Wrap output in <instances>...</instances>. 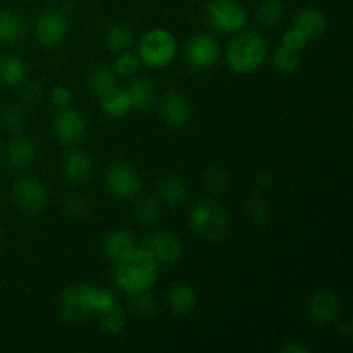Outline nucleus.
Masks as SVG:
<instances>
[{
	"label": "nucleus",
	"mask_w": 353,
	"mask_h": 353,
	"mask_svg": "<svg viewBox=\"0 0 353 353\" xmlns=\"http://www.w3.org/2000/svg\"><path fill=\"white\" fill-rule=\"evenodd\" d=\"M117 302V296L105 286L76 283L62 292L59 316L68 324H81L90 316H97Z\"/></svg>",
	"instance_id": "f257e3e1"
},
{
	"label": "nucleus",
	"mask_w": 353,
	"mask_h": 353,
	"mask_svg": "<svg viewBox=\"0 0 353 353\" xmlns=\"http://www.w3.org/2000/svg\"><path fill=\"white\" fill-rule=\"evenodd\" d=\"M112 264L114 285L126 295L152 290L159 279L161 265L152 259V255L143 247H138V245L130 254Z\"/></svg>",
	"instance_id": "f03ea898"
},
{
	"label": "nucleus",
	"mask_w": 353,
	"mask_h": 353,
	"mask_svg": "<svg viewBox=\"0 0 353 353\" xmlns=\"http://www.w3.org/2000/svg\"><path fill=\"white\" fill-rule=\"evenodd\" d=\"M269 43L257 31H240L233 34L224 48V61L234 74H254L268 62Z\"/></svg>",
	"instance_id": "7ed1b4c3"
},
{
	"label": "nucleus",
	"mask_w": 353,
	"mask_h": 353,
	"mask_svg": "<svg viewBox=\"0 0 353 353\" xmlns=\"http://www.w3.org/2000/svg\"><path fill=\"white\" fill-rule=\"evenodd\" d=\"M188 224L193 233L207 241H221L230 234L231 217L226 207L214 199L200 200L188 212Z\"/></svg>",
	"instance_id": "20e7f679"
},
{
	"label": "nucleus",
	"mask_w": 353,
	"mask_h": 353,
	"mask_svg": "<svg viewBox=\"0 0 353 353\" xmlns=\"http://www.w3.org/2000/svg\"><path fill=\"white\" fill-rule=\"evenodd\" d=\"M137 54L148 69H165L178 55V40L165 28H152L138 40Z\"/></svg>",
	"instance_id": "39448f33"
},
{
	"label": "nucleus",
	"mask_w": 353,
	"mask_h": 353,
	"mask_svg": "<svg viewBox=\"0 0 353 353\" xmlns=\"http://www.w3.org/2000/svg\"><path fill=\"white\" fill-rule=\"evenodd\" d=\"M207 24L219 34H236L245 30L248 14L240 0H207L203 7Z\"/></svg>",
	"instance_id": "423d86ee"
},
{
	"label": "nucleus",
	"mask_w": 353,
	"mask_h": 353,
	"mask_svg": "<svg viewBox=\"0 0 353 353\" xmlns=\"http://www.w3.org/2000/svg\"><path fill=\"white\" fill-rule=\"evenodd\" d=\"M221 54L223 50H221L219 40L216 34L207 33V31H200L190 37L183 48V59L193 71H207L214 68L219 62Z\"/></svg>",
	"instance_id": "0eeeda50"
},
{
	"label": "nucleus",
	"mask_w": 353,
	"mask_h": 353,
	"mask_svg": "<svg viewBox=\"0 0 353 353\" xmlns=\"http://www.w3.org/2000/svg\"><path fill=\"white\" fill-rule=\"evenodd\" d=\"M68 30V16L61 9H45L34 19V38L47 48L64 43Z\"/></svg>",
	"instance_id": "6e6552de"
},
{
	"label": "nucleus",
	"mask_w": 353,
	"mask_h": 353,
	"mask_svg": "<svg viewBox=\"0 0 353 353\" xmlns=\"http://www.w3.org/2000/svg\"><path fill=\"white\" fill-rule=\"evenodd\" d=\"M105 186L117 200H133L140 195L141 179L137 169L126 162H114L105 172Z\"/></svg>",
	"instance_id": "1a4fd4ad"
},
{
	"label": "nucleus",
	"mask_w": 353,
	"mask_h": 353,
	"mask_svg": "<svg viewBox=\"0 0 353 353\" xmlns=\"http://www.w3.org/2000/svg\"><path fill=\"white\" fill-rule=\"evenodd\" d=\"M14 202L21 210L30 214H38L47 207L48 190L43 181L33 176H21L12 185Z\"/></svg>",
	"instance_id": "9d476101"
},
{
	"label": "nucleus",
	"mask_w": 353,
	"mask_h": 353,
	"mask_svg": "<svg viewBox=\"0 0 353 353\" xmlns=\"http://www.w3.org/2000/svg\"><path fill=\"white\" fill-rule=\"evenodd\" d=\"M52 128H54V134L59 143L65 147H76L81 143L88 131L85 116L72 107L59 109L54 116Z\"/></svg>",
	"instance_id": "9b49d317"
},
{
	"label": "nucleus",
	"mask_w": 353,
	"mask_h": 353,
	"mask_svg": "<svg viewBox=\"0 0 353 353\" xmlns=\"http://www.w3.org/2000/svg\"><path fill=\"white\" fill-rule=\"evenodd\" d=\"M143 248L152 255L159 265H172L181 261L183 248L181 240L168 231H152L145 238Z\"/></svg>",
	"instance_id": "f8f14e48"
},
{
	"label": "nucleus",
	"mask_w": 353,
	"mask_h": 353,
	"mask_svg": "<svg viewBox=\"0 0 353 353\" xmlns=\"http://www.w3.org/2000/svg\"><path fill=\"white\" fill-rule=\"evenodd\" d=\"M341 303L333 290L319 288L307 300V317L316 326H331L340 316Z\"/></svg>",
	"instance_id": "ddd939ff"
},
{
	"label": "nucleus",
	"mask_w": 353,
	"mask_h": 353,
	"mask_svg": "<svg viewBox=\"0 0 353 353\" xmlns=\"http://www.w3.org/2000/svg\"><path fill=\"white\" fill-rule=\"evenodd\" d=\"M159 114L169 128H185L192 121L193 107L188 97L181 92H168L159 103Z\"/></svg>",
	"instance_id": "4468645a"
},
{
	"label": "nucleus",
	"mask_w": 353,
	"mask_h": 353,
	"mask_svg": "<svg viewBox=\"0 0 353 353\" xmlns=\"http://www.w3.org/2000/svg\"><path fill=\"white\" fill-rule=\"evenodd\" d=\"M62 174L74 185H83L93 174V161L85 150L71 147L62 159Z\"/></svg>",
	"instance_id": "2eb2a0df"
},
{
	"label": "nucleus",
	"mask_w": 353,
	"mask_h": 353,
	"mask_svg": "<svg viewBox=\"0 0 353 353\" xmlns=\"http://www.w3.org/2000/svg\"><path fill=\"white\" fill-rule=\"evenodd\" d=\"M165 303H168V309L174 316H188L195 310L196 303H199V293L190 283L178 281L168 290Z\"/></svg>",
	"instance_id": "dca6fc26"
},
{
	"label": "nucleus",
	"mask_w": 353,
	"mask_h": 353,
	"mask_svg": "<svg viewBox=\"0 0 353 353\" xmlns=\"http://www.w3.org/2000/svg\"><path fill=\"white\" fill-rule=\"evenodd\" d=\"M37 157V143L31 138L17 134L7 143L6 148V161L16 171H24L33 164Z\"/></svg>",
	"instance_id": "f3484780"
},
{
	"label": "nucleus",
	"mask_w": 353,
	"mask_h": 353,
	"mask_svg": "<svg viewBox=\"0 0 353 353\" xmlns=\"http://www.w3.org/2000/svg\"><path fill=\"white\" fill-rule=\"evenodd\" d=\"M292 26L303 31L305 37L309 38V41L319 40L327 30L326 14L321 9H317V7H302V9L296 10L295 16H293Z\"/></svg>",
	"instance_id": "a211bd4d"
},
{
	"label": "nucleus",
	"mask_w": 353,
	"mask_h": 353,
	"mask_svg": "<svg viewBox=\"0 0 353 353\" xmlns=\"http://www.w3.org/2000/svg\"><path fill=\"white\" fill-rule=\"evenodd\" d=\"M128 93L131 99V109L138 112H147L157 103V86L145 76H137L128 85Z\"/></svg>",
	"instance_id": "6ab92c4d"
},
{
	"label": "nucleus",
	"mask_w": 353,
	"mask_h": 353,
	"mask_svg": "<svg viewBox=\"0 0 353 353\" xmlns=\"http://www.w3.org/2000/svg\"><path fill=\"white\" fill-rule=\"evenodd\" d=\"M137 247V238L130 230H112L107 233V236L102 241V254L109 259L110 262H116L123 259L124 255L130 254Z\"/></svg>",
	"instance_id": "aec40b11"
},
{
	"label": "nucleus",
	"mask_w": 353,
	"mask_h": 353,
	"mask_svg": "<svg viewBox=\"0 0 353 353\" xmlns=\"http://www.w3.org/2000/svg\"><path fill=\"white\" fill-rule=\"evenodd\" d=\"M26 37V21L19 12L0 9V43L17 45Z\"/></svg>",
	"instance_id": "412c9836"
},
{
	"label": "nucleus",
	"mask_w": 353,
	"mask_h": 353,
	"mask_svg": "<svg viewBox=\"0 0 353 353\" xmlns=\"http://www.w3.org/2000/svg\"><path fill=\"white\" fill-rule=\"evenodd\" d=\"M190 188L178 176L162 178L157 185V199L169 207H179L188 200Z\"/></svg>",
	"instance_id": "4be33fe9"
},
{
	"label": "nucleus",
	"mask_w": 353,
	"mask_h": 353,
	"mask_svg": "<svg viewBox=\"0 0 353 353\" xmlns=\"http://www.w3.org/2000/svg\"><path fill=\"white\" fill-rule=\"evenodd\" d=\"M99 102L102 112L107 117H112V119L124 117L133 110L131 109L130 93H128L126 88H119V85L110 90V92L103 93L102 97H99Z\"/></svg>",
	"instance_id": "5701e85b"
},
{
	"label": "nucleus",
	"mask_w": 353,
	"mask_h": 353,
	"mask_svg": "<svg viewBox=\"0 0 353 353\" xmlns=\"http://www.w3.org/2000/svg\"><path fill=\"white\" fill-rule=\"evenodd\" d=\"M28 68L26 62L14 54H0V85L2 86H21L26 81Z\"/></svg>",
	"instance_id": "b1692460"
},
{
	"label": "nucleus",
	"mask_w": 353,
	"mask_h": 353,
	"mask_svg": "<svg viewBox=\"0 0 353 353\" xmlns=\"http://www.w3.org/2000/svg\"><path fill=\"white\" fill-rule=\"evenodd\" d=\"M105 43L109 50L114 52L116 55L123 54V52L133 50V47L137 45V34H134V30L131 26L124 23H117L107 31Z\"/></svg>",
	"instance_id": "393cba45"
},
{
	"label": "nucleus",
	"mask_w": 353,
	"mask_h": 353,
	"mask_svg": "<svg viewBox=\"0 0 353 353\" xmlns=\"http://www.w3.org/2000/svg\"><path fill=\"white\" fill-rule=\"evenodd\" d=\"M162 203L157 196L154 195H141L134 196V207L133 212L134 217L143 226H154L159 219H161Z\"/></svg>",
	"instance_id": "a878e982"
},
{
	"label": "nucleus",
	"mask_w": 353,
	"mask_h": 353,
	"mask_svg": "<svg viewBox=\"0 0 353 353\" xmlns=\"http://www.w3.org/2000/svg\"><path fill=\"white\" fill-rule=\"evenodd\" d=\"M95 317L99 321L100 330L107 334H119L128 326V314L119 302L114 303L112 307H109L103 312L97 314Z\"/></svg>",
	"instance_id": "bb28decb"
},
{
	"label": "nucleus",
	"mask_w": 353,
	"mask_h": 353,
	"mask_svg": "<svg viewBox=\"0 0 353 353\" xmlns=\"http://www.w3.org/2000/svg\"><path fill=\"white\" fill-rule=\"evenodd\" d=\"M88 86L93 92V95L102 97L103 93L110 92L117 86V74L110 65L100 64L92 71L88 78Z\"/></svg>",
	"instance_id": "cd10ccee"
},
{
	"label": "nucleus",
	"mask_w": 353,
	"mask_h": 353,
	"mask_svg": "<svg viewBox=\"0 0 353 353\" xmlns=\"http://www.w3.org/2000/svg\"><path fill=\"white\" fill-rule=\"evenodd\" d=\"M130 296H131V302H130L131 312H133L138 319L148 321L157 317L159 302L150 290L141 293H134V295H130Z\"/></svg>",
	"instance_id": "c85d7f7f"
},
{
	"label": "nucleus",
	"mask_w": 353,
	"mask_h": 353,
	"mask_svg": "<svg viewBox=\"0 0 353 353\" xmlns=\"http://www.w3.org/2000/svg\"><path fill=\"white\" fill-rule=\"evenodd\" d=\"M285 17V2L283 0H261L257 9V19L264 28H274Z\"/></svg>",
	"instance_id": "c756f323"
},
{
	"label": "nucleus",
	"mask_w": 353,
	"mask_h": 353,
	"mask_svg": "<svg viewBox=\"0 0 353 353\" xmlns=\"http://www.w3.org/2000/svg\"><path fill=\"white\" fill-rule=\"evenodd\" d=\"M272 65L276 68V71H279L281 74H292L302 64V59H300V54H295V52L286 50L285 47L278 45V47L272 50Z\"/></svg>",
	"instance_id": "7c9ffc66"
},
{
	"label": "nucleus",
	"mask_w": 353,
	"mask_h": 353,
	"mask_svg": "<svg viewBox=\"0 0 353 353\" xmlns=\"http://www.w3.org/2000/svg\"><path fill=\"white\" fill-rule=\"evenodd\" d=\"M245 214H247L250 223L261 226V224L268 223L269 217H271V207L261 195H252L245 202Z\"/></svg>",
	"instance_id": "2f4dec72"
},
{
	"label": "nucleus",
	"mask_w": 353,
	"mask_h": 353,
	"mask_svg": "<svg viewBox=\"0 0 353 353\" xmlns=\"http://www.w3.org/2000/svg\"><path fill=\"white\" fill-rule=\"evenodd\" d=\"M141 62H140V57H138V54H134L133 50H128V52H123V54L116 55L112 69L117 76H121V78H131V76L137 74Z\"/></svg>",
	"instance_id": "473e14b6"
},
{
	"label": "nucleus",
	"mask_w": 353,
	"mask_h": 353,
	"mask_svg": "<svg viewBox=\"0 0 353 353\" xmlns=\"http://www.w3.org/2000/svg\"><path fill=\"white\" fill-rule=\"evenodd\" d=\"M231 183V174L224 165H212L207 171L205 185L210 193H223L226 192Z\"/></svg>",
	"instance_id": "72a5a7b5"
},
{
	"label": "nucleus",
	"mask_w": 353,
	"mask_h": 353,
	"mask_svg": "<svg viewBox=\"0 0 353 353\" xmlns=\"http://www.w3.org/2000/svg\"><path fill=\"white\" fill-rule=\"evenodd\" d=\"M279 45H281V47H285L286 50H290V52L302 54L303 48L309 45V38H307L305 33H303V31H300L299 28L290 26L288 30L285 31V34H283L281 43Z\"/></svg>",
	"instance_id": "f704fd0d"
},
{
	"label": "nucleus",
	"mask_w": 353,
	"mask_h": 353,
	"mask_svg": "<svg viewBox=\"0 0 353 353\" xmlns=\"http://www.w3.org/2000/svg\"><path fill=\"white\" fill-rule=\"evenodd\" d=\"M2 123L6 126V130H9L10 133L19 134L24 130V126H26V114H24V110L21 107H9L3 112Z\"/></svg>",
	"instance_id": "c9c22d12"
},
{
	"label": "nucleus",
	"mask_w": 353,
	"mask_h": 353,
	"mask_svg": "<svg viewBox=\"0 0 353 353\" xmlns=\"http://www.w3.org/2000/svg\"><path fill=\"white\" fill-rule=\"evenodd\" d=\"M64 210L69 217H83L88 210V203H86V199L83 195H78V193H71V195L65 196L64 200Z\"/></svg>",
	"instance_id": "e433bc0d"
},
{
	"label": "nucleus",
	"mask_w": 353,
	"mask_h": 353,
	"mask_svg": "<svg viewBox=\"0 0 353 353\" xmlns=\"http://www.w3.org/2000/svg\"><path fill=\"white\" fill-rule=\"evenodd\" d=\"M41 97H43V88H41L40 83L24 81L21 85V102L26 103V105H33Z\"/></svg>",
	"instance_id": "4c0bfd02"
},
{
	"label": "nucleus",
	"mask_w": 353,
	"mask_h": 353,
	"mask_svg": "<svg viewBox=\"0 0 353 353\" xmlns=\"http://www.w3.org/2000/svg\"><path fill=\"white\" fill-rule=\"evenodd\" d=\"M50 100L54 103L55 109H65V107H71L72 103V93L68 86H55L50 92Z\"/></svg>",
	"instance_id": "58836bf2"
},
{
	"label": "nucleus",
	"mask_w": 353,
	"mask_h": 353,
	"mask_svg": "<svg viewBox=\"0 0 353 353\" xmlns=\"http://www.w3.org/2000/svg\"><path fill=\"white\" fill-rule=\"evenodd\" d=\"M279 352L281 353H309L310 348L303 343H295V341H290V343H285L279 347Z\"/></svg>",
	"instance_id": "ea45409f"
},
{
	"label": "nucleus",
	"mask_w": 353,
	"mask_h": 353,
	"mask_svg": "<svg viewBox=\"0 0 353 353\" xmlns=\"http://www.w3.org/2000/svg\"><path fill=\"white\" fill-rule=\"evenodd\" d=\"M272 185V174L271 172H259L257 176H255V186H257L259 190H269Z\"/></svg>",
	"instance_id": "a19ab883"
},
{
	"label": "nucleus",
	"mask_w": 353,
	"mask_h": 353,
	"mask_svg": "<svg viewBox=\"0 0 353 353\" xmlns=\"http://www.w3.org/2000/svg\"><path fill=\"white\" fill-rule=\"evenodd\" d=\"M340 334H341V336L347 338V340H352V336H353L352 321H345V323L340 324Z\"/></svg>",
	"instance_id": "79ce46f5"
},
{
	"label": "nucleus",
	"mask_w": 353,
	"mask_h": 353,
	"mask_svg": "<svg viewBox=\"0 0 353 353\" xmlns=\"http://www.w3.org/2000/svg\"><path fill=\"white\" fill-rule=\"evenodd\" d=\"M2 236H3V233H2V228H0V240H2Z\"/></svg>",
	"instance_id": "37998d69"
},
{
	"label": "nucleus",
	"mask_w": 353,
	"mask_h": 353,
	"mask_svg": "<svg viewBox=\"0 0 353 353\" xmlns=\"http://www.w3.org/2000/svg\"><path fill=\"white\" fill-rule=\"evenodd\" d=\"M59 2H61V0H59Z\"/></svg>",
	"instance_id": "c03bdc74"
}]
</instances>
